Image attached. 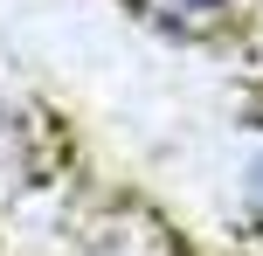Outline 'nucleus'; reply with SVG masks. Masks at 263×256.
<instances>
[{"instance_id": "nucleus-1", "label": "nucleus", "mask_w": 263, "mask_h": 256, "mask_svg": "<svg viewBox=\"0 0 263 256\" xmlns=\"http://www.w3.org/2000/svg\"><path fill=\"white\" fill-rule=\"evenodd\" d=\"M145 21H159L166 35H208L236 14V0H139Z\"/></svg>"}, {"instance_id": "nucleus-2", "label": "nucleus", "mask_w": 263, "mask_h": 256, "mask_svg": "<svg viewBox=\"0 0 263 256\" xmlns=\"http://www.w3.org/2000/svg\"><path fill=\"white\" fill-rule=\"evenodd\" d=\"M242 201H250V215H256V229H263V146H256V160L242 166Z\"/></svg>"}]
</instances>
